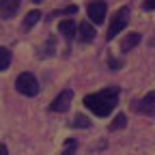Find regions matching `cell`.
Listing matches in <instances>:
<instances>
[{
    "instance_id": "10",
    "label": "cell",
    "mask_w": 155,
    "mask_h": 155,
    "mask_svg": "<svg viewBox=\"0 0 155 155\" xmlns=\"http://www.w3.org/2000/svg\"><path fill=\"white\" fill-rule=\"evenodd\" d=\"M93 39H95V28H93V24L82 22V24H80V41H82V43H91Z\"/></svg>"
},
{
    "instance_id": "13",
    "label": "cell",
    "mask_w": 155,
    "mask_h": 155,
    "mask_svg": "<svg viewBox=\"0 0 155 155\" xmlns=\"http://www.w3.org/2000/svg\"><path fill=\"white\" fill-rule=\"evenodd\" d=\"M125 125H127V116H125V114H119V116L114 119V123L110 125V129H112V131H116V129H123Z\"/></svg>"
},
{
    "instance_id": "7",
    "label": "cell",
    "mask_w": 155,
    "mask_h": 155,
    "mask_svg": "<svg viewBox=\"0 0 155 155\" xmlns=\"http://www.w3.org/2000/svg\"><path fill=\"white\" fill-rule=\"evenodd\" d=\"M19 2H22V0H0V15L5 19L13 17L19 9Z\"/></svg>"
},
{
    "instance_id": "2",
    "label": "cell",
    "mask_w": 155,
    "mask_h": 155,
    "mask_svg": "<svg viewBox=\"0 0 155 155\" xmlns=\"http://www.w3.org/2000/svg\"><path fill=\"white\" fill-rule=\"evenodd\" d=\"M15 88H17V93H22V95H26V97H35L37 93H39V82H37V78L32 75V73H19L17 75V80H15Z\"/></svg>"
},
{
    "instance_id": "17",
    "label": "cell",
    "mask_w": 155,
    "mask_h": 155,
    "mask_svg": "<svg viewBox=\"0 0 155 155\" xmlns=\"http://www.w3.org/2000/svg\"><path fill=\"white\" fill-rule=\"evenodd\" d=\"M110 67H112V69H119L121 63H119V61H110Z\"/></svg>"
},
{
    "instance_id": "11",
    "label": "cell",
    "mask_w": 155,
    "mask_h": 155,
    "mask_svg": "<svg viewBox=\"0 0 155 155\" xmlns=\"http://www.w3.org/2000/svg\"><path fill=\"white\" fill-rule=\"evenodd\" d=\"M39 19H41V11H37V9H35V11H30V13L26 15V19H24V28H26V30H30V28L39 22Z\"/></svg>"
},
{
    "instance_id": "9",
    "label": "cell",
    "mask_w": 155,
    "mask_h": 155,
    "mask_svg": "<svg viewBox=\"0 0 155 155\" xmlns=\"http://www.w3.org/2000/svg\"><path fill=\"white\" fill-rule=\"evenodd\" d=\"M138 43H140V35L138 32H129V35H125V39L121 41V52H129Z\"/></svg>"
},
{
    "instance_id": "12",
    "label": "cell",
    "mask_w": 155,
    "mask_h": 155,
    "mask_svg": "<svg viewBox=\"0 0 155 155\" xmlns=\"http://www.w3.org/2000/svg\"><path fill=\"white\" fill-rule=\"evenodd\" d=\"M11 65V50L9 48H0V71H5Z\"/></svg>"
},
{
    "instance_id": "8",
    "label": "cell",
    "mask_w": 155,
    "mask_h": 155,
    "mask_svg": "<svg viewBox=\"0 0 155 155\" xmlns=\"http://www.w3.org/2000/svg\"><path fill=\"white\" fill-rule=\"evenodd\" d=\"M58 30H61V35L67 39V41H71L75 37V22L73 19H63V22L58 24Z\"/></svg>"
},
{
    "instance_id": "3",
    "label": "cell",
    "mask_w": 155,
    "mask_h": 155,
    "mask_svg": "<svg viewBox=\"0 0 155 155\" xmlns=\"http://www.w3.org/2000/svg\"><path fill=\"white\" fill-rule=\"evenodd\" d=\"M127 22H129V9L123 7V9H119V11L114 13L112 22H110V28H108V41H112V39L127 26Z\"/></svg>"
},
{
    "instance_id": "4",
    "label": "cell",
    "mask_w": 155,
    "mask_h": 155,
    "mask_svg": "<svg viewBox=\"0 0 155 155\" xmlns=\"http://www.w3.org/2000/svg\"><path fill=\"white\" fill-rule=\"evenodd\" d=\"M86 11H88V17L93 19V24H104V17H106L108 7H106L104 0H93V2H88Z\"/></svg>"
},
{
    "instance_id": "19",
    "label": "cell",
    "mask_w": 155,
    "mask_h": 155,
    "mask_svg": "<svg viewBox=\"0 0 155 155\" xmlns=\"http://www.w3.org/2000/svg\"><path fill=\"white\" fill-rule=\"evenodd\" d=\"M32 2H41V0H32Z\"/></svg>"
},
{
    "instance_id": "14",
    "label": "cell",
    "mask_w": 155,
    "mask_h": 155,
    "mask_svg": "<svg viewBox=\"0 0 155 155\" xmlns=\"http://www.w3.org/2000/svg\"><path fill=\"white\" fill-rule=\"evenodd\" d=\"M73 125H75V127H88L91 123H88V119H84L82 114H78V116H75V121H73Z\"/></svg>"
},
{
    "instance_id": "16",
    "label": "cell",
    "mask_w": 155,
    "mask_h": 155,
    "mask_svg": "<svg viewBox=\"0 0 155 155\" xmlns=\"http://www.w3.org/2000/svg\"><path fill=\"white\" fill-rule=\"evenodd\" d=\"M144 9L147 11H153L155 9V0H144Z\"/></svg>"
},
{
    "instance_id": "5",
    "label": "cell",
    "mask_w": 155,
    "mask_h": 155,
    "mask_svg": "<svg viewBox=\"0 0 155 155\" xmlns=\"http://www.w3.org/2000/svg\"><path fill=\"white\" fill-rule=\"evenodd\" d=\"M71 99H73V91H71V88H65V91L50 104V110H52V112H65V110H69Z\"/></svg>"
},
{
    "instance_id": "18",
    "label": "cell",
    "mask_w": 155,
    "mask_h": 155,
    "mask_svg": "<svg viewBox=\"0 0 155 155\" xmlns=\"http://www.w3.org/2000/svg\"><path fill=\"white\" fill-rule=\"evenodd\" d=\"M0 155H9V151H7V147H5V144H0Z\"/></svg>"
},
{
    "instance_id": "1",
    "label": "cell",
    "mask_w": 155,
    "mask_h": 155,
    "mask_svg": "<svg viewBox=\"0 0 155 155\" xmlns=\"http://www.w3.org/2000/svg\"><path fill=\"white\" fill-rule=\"evenodd\" d=\"M116 101H119V88L116 86H110V88H104L99 93H93V95L84 97L86 108L97 116H108L114 110Z\"/></svg>"
},
{
    "instance_id": "15",
    "label": "cell",
    "mask_w": 155,
    "mask_h": 155,
    "mask_svg": "<svg viewBox=\"0 0 155 155\" xmlns=\"http://www.w3.org/2000/svg\"><path fill=\"white\" fill-rule=\"evenodd\" d=\"M73 149H75V142H69V144H67V149H65V153H63V155H73Z\"/></svg>"
},
{
    "instance_id": "6",
    "label": "cell",
    "mask_w": 155,
    "mask_h": 155,
    "mask_svg": "<svg viewBox=\"0 0 155 155\" xmlns=\"http://www.w3.org/2000/svg\"><path fill=\"white\" fill-rule=\"evenodd\" d=\"M134 110L140 114H147V116H155V93H149L144 99L134 104Z\"/></svg>"
}]
</instances>
